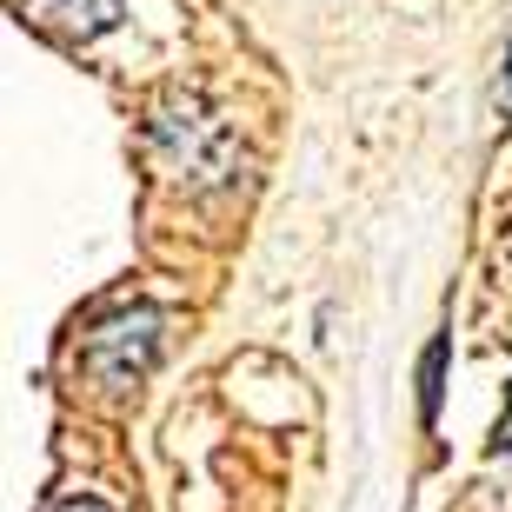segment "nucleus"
Masks as SVG:
<instances>
[{
  "mask_svg": "<svg viewBox=\"0 0 512 512\" xmlns=\"http://www.w3.org/2000/svg\"><path fill=\"white\" fill-rule=\"evenodd\" d=\"M160 326H167L160 306H127L114 320H100L94 333L80 340V373H87L100 393H133V386L153 373V360H160Z\"/></svg>",
  "mask_w": 512,
  "mask_h": 512,
  "instance_id": "f257e3e1",
  "label": "nucleus"
},
{
  "mask_svg": "<svg viewBox=\"0 0 512 512\" xmlns=\"http://www.w3.org/2000/svg\"><path fill=\"white\" fill-rule=\"evenodd\" d=\"M153 140L167 153L180 180H233L240 173V147H233L227 120L200 114L193 100H167L160 114H153Z\"/></svg>",
  "mask_w": 512,
  "mask_h": 512,
  "instance_id": "f03ea898",
  "label": "nucleus"
},
{
  "mask_svg": "<svg viewBox=\"0 0 512 512\" xmlns=\"http://www.w3.org/2000/svg\"><path fill=\"white\" fill-rule=\"evenodd\" d=\"M120 14H127V0H20L27 27H40V34H54V40H74V47L114 34Z\"/></svg>",
  "mask_w": 512,
  "mask_h": 512,
  "instance_id": "7ed1b4c3",
  "label": "nucleus"
},
{
  "mask_svg": "<svg viewBox=\"0 0 512 512\" xmlns=\"http://www.w3.org/2000/svg\"><path fill=\"white\" fill-rule=\"evenodd\" d=\"M446 360H453V333H439L426 346V360H419V426H433L439 419V393H446Z\"/></svg>",
  "mask_w": 512,
  "mask_h": 512,
  "instance_id": "20e7f679",
  "label": "nucleus"
},
{
  "mask_svg": "<svg viewBox=\"0 0 512 512\" xmlns=\"http://www.w3.org/2000/svg\"><path fill=\"white\" fill-rule=\"evenodd\" d=\"M486 453H512V380H506V413H499V426H493V439H486Z\"/></svg>",
  "mask_w": 512,
  "mask_h": 512,
  "instance_id": "39448f33",
  "label": "nucleus"
},
{
  "mask_svg": "<svg viewBox=\"0 0 512 512\" xmlns=\"http://www.w3.org/2000/svg\"><path fill=\"white\" fill-rule=\"evenodd\" d=\"M47 512H114V506H100L94 493H60V499H54Z\"/></svg>",
  "mask_w": 512,
  "mask_h": 512,
  "instance_id": "423d86ee",
  "label": "nucleus"
},
{
  "mask_svg": "<svg viewBox=\"0 0 512 512\" xmlns=\"http://www.w3.org/2000/svg\"><path fill=\"white\" fill-rule=\"evenodd\" d=\"M493 114L512 120V54H506V74H499V87H493Z\"/></svg>",
  "mask_w": 512,
  "mask_h": 512,
  "instance_id": "0eeeda50",
  "label": "nucleus"
}]
</instances>
